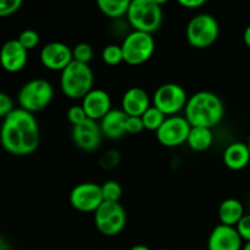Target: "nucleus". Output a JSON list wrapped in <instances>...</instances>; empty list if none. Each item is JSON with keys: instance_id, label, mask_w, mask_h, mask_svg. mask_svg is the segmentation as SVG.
Listing matches in <instances>:
<instances>
[{"instance_id": "f8f14e48", "label": "nucleus", "mask_w": 250, "mask_h": 250, "mask_svg": "<svg viewBox=\"0 0 250 250\" xmlns=\"http://www.w3.org/2000/svg\"><path fill=\"white\" fill-rule=\"evenodd\" d=\"M73 61L72 49L62 42H50L41 50V62L50 71H62Z\"/></svg>"}, {"instance_id": "a211bd4d", "label": "nucleus", "mask_w": 250, "mask_h": 250, "mask_svg": "<svg viewBox=\"0 0 250 250\" xmlns=\"http://www.w3.org/2000/svg\"><path fill=\"white\" fill-rule=\"evenodd\" d=\"M127 115L121 109H112L106 116L100 120V128L103 136L111 141L124 138L127 134L126 121Z\"/></svg>"}, {"instance_id": "72a5a7b5", "label": "nucleus", "mask_w": 250, "mask_h": 250, "mask_svg": "<svg viewBox=\"0 0 250 250\" xmlns=\"http://www.w3.org/2000/svg\"><path fill=\"white\" fill-rule=\"evenodd\" d=\"M178 2L186 9H198L205 4V0H180Z\"/></svg>"}, {"instance_id": "20e7f679", "label": "nucleus", "mask_w": 250, "mask_h": 250, "mask_svg": "<svg viewBox=\"0 0 250 250\" xmlns=\"http://www.w3.org/2000/svg\"><path fill=\"white\" fill-rule=\"evenodd\" d=\"M163 2L158 0H132L127 20L134 31L153 34L163 23Z\"/></svg>"}, {"instance_id": "9d476101", "label": "nucleus", "mask_w": 250, "mask_h": 250, "mask_svg": "<svg viewBox=\"0 0 250 250\" xmlns=\"http://www.w3.org/2000/svg\"><path fill=\"white\" fill-rule=\"evenodd\" d=\"M190 128L192 126L185 116L175 115V116L166 117L155 134L159 143L163 144L164 146L173 148V146H180L187 143Z\"/></svg>"}, {"instance_id": "dca6fc26", "label": "nucleus", "mask_w": 250, "mask_h": 250, "mask_svg": "<svg viewBox=\"0 0 250 250\" xmlns=\"http://www.w3.org/2000/svg\"><path fill=\"white\" fill-rule=\"evenodd\" d=\"M87 117L94 121H100L111 111V98L109 93L100 88H93L81 103Z\"/></svg>"}, {"instance_id": "bb28decb", "label": "nucleus", "mask_w": 250, "mask_h": 250, "mask_svg": "<svg viewBox=\"0 0 250 250\" xmlns=\"http://www.w3.org/2000/svg\"><path fill=\"white\" fill-rule=\"evenodd\" d=\"M17 41L21 43V45L26 50H32V49H34L39 44L41 37H39L38 32L34 31V29H24V31L20 33Z\"/></svg>"}, {"instance_id": "9b49d317", "label": "nucleus", "mask_w": 250, "mask_h": 250, "mask_svg": "<svg viewBox=\"0 0 250 250\" xmlns=\"http://www.w3.org/2000/svg\"><path fill=\"white\" fill-rule=\"evenodd\" d=\"M104 203L102 186L94 182H83L75 186L70 193V204L82 212H95Z\"/></svg>"}, {"instance_id": "4c0bfd02", "label": "nucleus", "mask_w": 250, "mask_h": 250, "mask_svg": "<svg viewBox=\"0 0 250 250\" xmlns=\"http://www.w3.org/2000/svg\"><path fill=\"white\" fill-rule=\"evenodd\" d=\"M242 250H250V242H247V243H244Z\"/></svg>"}, {"instance_id": "5701e85b", "label": "nucleus", "mask_w": 250, "mask_h": 250, "mask_svg": "<svg viewBox=\"0 0 250 250\" xmlns=\"http://www.w3.org/2000/svg\"><path fill=\"white\" fill-rule=\"evenodd\" d=\"M141 117L143 120L144 128L151 132H156L160 128L161 125L164 124V121H165L167 116L165 114H163L158 107L151 105Z\"/></svg>"}, {"instance_id": "6ab92c4d", "label": "nucleus", "mask_w": 250, "mask_h": 250, "mask_svg": "<svg viewBox=\"0 0 250 250\" xmlns=\"http://www.w3.org/2000/svg\"><path fill=\"white\" fill-rule=\"evenodd\" d=\"M224 164L233 171H241L246 168L250 163V150L248 143L233 142L229 144L224 150Z\"/></svg>"}, {"instance_id": "a878e982", "label": "nucleus", "mask_w": 250, "mask_h": 250, "mask_svg": "<svg viewBox=\"0 0 250 250\" xmlns=\"http://www.w3.org/2000/svg\"><path fill=\"white\" fill-rule=\"evenodd\" d=\"M72 55L73 60L77 61V62L89 65L90 61L93 60V56H94V50H93V46L90 44L82 42V43H78L73 46Z\"/></svg>"}, {"instance_id": "c85d7f7f", "label": "nucleus", "mask_w": 250, "mask_h": 250, "mask_svg": "<svg viewBox=\"0 0 250 250\" xmlns=\"http://www.w3.org/2000/svg\"><path fill=\"white\" fill-rule=\"evenodd\" d=\"M21 6V0H0V17H6L15 14Z\"/></svg>"}, {"instance_id": "c9c22d12", "label": "nucleus", "mask_w": 250, "mask_h": 250, "mask_svg": "<svg viewBox=\"0 0 250 250\" xmlns=\"http://www.w3.org/2000/svg\"><path fill=\"white\" fill-rule=\"evenodd\" d=\"M0 250H10V246L2 237H0Z\"/></svg>"}, {"instance_id": "2eb2a0df", "label": "nucleus", "mask_w": 250, "mask_h": 250, "mask_svg": "<svg viewBox=\"0 0 250 250\" xmlns=\"http://www.w3.org/2000/svg\"><path fill=\"white\" fill-rule=\"evenodd\" d=\"M243 239L237 232L236 227L217 225L208 239V250H242Z\"/></svg>"}, {"instance_id": "ea45409f", "label": "nucleus", "mask_w": 250, "mask_h": 250, "mask_svg": "<svg viewBox=\"0 0 250 250\" xmlns=\"http://www.w3.org/2000/svg\"><path fill=\"white\" fill-rule=\"evenodd\" d=\"M159 250H168V249H159Z\"/></svg>"}, {"instance_id": "423d86ee", "label": "nucleus", "mask_w": 250, "mask_h": 250, "mask_svg": "<svg viewBox=\"0 0 250 250\" xmlns=\"http://www.w3.org/2000/svg\"><path fill=\"white\" fill-rule=\"evenodd\" d=\"M219 22L212 15L198 14L187 24V41L194 48L204 49L212 45L219 38Z\"/></svg>"}, {"instance_id": "f03ea898", "label": "nucleus", "mask_w": 250, "mask_h": 250, "mask_svg": "<svg viewBox=\"0 0 250 250\" xmlns=\"http://www.w3.org/2000/svg\"><path fill=\"white\" fill-rule=\"evenodd\" d=\"M225 106L221 98L209 90H200L188 98L185 117L192 127L211 128L224 119Z\"/></svg>"}, {"instance_id": "473e14b6", "label": "nucleus", "mask_w": 250, "mask_h": 250, "mask_svg": "<svg viewBox=\"0 0 250 250\" xmlns=\"http://www.w3.org/2000/svg\"><path fill=\"white\" fill-rule=\"evenodd\" d=\"M120 161V154L117 151H107L106 154H104L102 158V165L105 168H111L119 164Z\"/></svg>"}, {"instance_id": "7ed1b4c3", "label": "nucleus", "mask_w": 250, "mask_h": 250, "mask_svg": "<svg viewBox=\"0 0 250 250\" xmlns=\"http://www.w3.org/2000/svg\"><path fill=\"white\" fill-rule=\"evenodd\" d=\"M94 84V73L89 65L73 60L61 71L60 88L63 94L73 100H82Z\"/></svg>"}, {"instance_id": "f3484780", "label": "nucleus", "mask_w": 250, "mask_h": 250, "mask_svg": "<svg viewBox=\"0 0 250 250\" xmlns=\"http://www.w3.org/2000/svg\"><path fill=\"white\" fill-rule=\"evenodd\" d=\"M150 106L149 94L141 87H132L127 89L121 100V110L127 116L141 117Z\"/></svg>"}, {"instance_id": "7c9ffc66", "label": "nucleus", "mask_w": 250, "mask_h": 250, "mask_svg": "<svg viewBox=\"0 0 250 250\" xmlns=\"http://www.w3.org/2000/svg\"><path fill=\"white\" fill-rule=\"evenodd\" d=\"M144 128V124L142 117L139 116H128L126 121V131L129 134L141 133Z\"/></svg>"}, {"instance_id": "393cba45", "label": "nucleus", "mask_w": 250, "mask_h": 250, "mask_svg": "<svg viewBox=\"0 0 250 250\" xmlns=\"http://www.w3.org/2000/svg\"><path fill=\"white\" fill-rule=\"evenodd\" d=\"M102 193L104 202L120 203L122 197V187L116 181H106L102 185Z\"/></svg>"}, {"instance_id": "4be33fe9", "label": "nucleus", "mask_w": 250, "mask_h": 250, "mask_svg": "<svg viewBox=\"0 0 250 250\" xmlns=\"http://www.w3.org/2000/svg\"><path fill=\"white\" fill-rule=\"evenodd\" d=\"M129 0H98L97 5L100 11L110 19H121L127 16Z\"/></svg>"}, {"instance_id": "aec40b11", "label": "nucleus", "mask_w": 250, "mask_h": 250, "mask_svg": "<svg viewBox=\"0 0 250 250\" xmlns=\"http://www.w3.org/2000/svg\"><path fill=\"white\" fill-rule=\"evenodd\" d=\"M246 215L244 207L236 198L225 199L219 207V219L222 225L236 227L237 224Z\"/></svg>"}, {"instance_id": "412c9836", "label": "nucleus", "mask_w": 250, "mask_h": 250, "mask_svg": "<svg viewBox=\"0 0 250 250\" xmlns=\"http://www.w3.org/2000/svg\"><path fill=\"white\" fill-rule=\"evenodd\" d=\"M214 143V134L211 128L205 127H192L188 134L187 144L192 150L204 151L208 150Z\"/></svg>"}, {"instance_id": "0eeeda50", "label": "nucleus", "mask_w": 250, "mask_h": 250, "mask_svg": "<svg viewBox=\"0 0 250 250\" xmlns=\"http://www.w3.org/2000/svg\"><path fill=\"white\" fill-rule=\"evenodd\" d=\"M121 48L125 62L133 66L142 65L153 56L155 51V41L153 34L133 29L125 37Z\"/></svg>"}, {"instance_id": "f257e3e1", "label": "nucleus", "mask_w": 250, "mask_h": 250, "mask_svg": "<svg viewBox=\"0 0 250 250\" xmlns=\"http://www.w3.org/2000/svg\"><path fill=\"white\" fill-rule=\"evenodd\" d=\"M39 142V125L33 114L16 107L2 120L0 144L7 153L16 156L29 155L38 149Z\"/></svg>"}, {"instance_id": "6e6552de", "label": "nucleus", "mask_w": 250, "mask_h": 250, "mask_svg": "<svg viewBox=\"0 0 250 250\" xmlns=\"http://www.w3.org/2000/svg\"><path fill=\"white\" fill-rule=\"evenodd\" d=\"M94 222L98 231L104 236H117L126 227V210L121 203L104 202L94 212Z\"/></svg>"}, {"instance_id": "f704fd0d", "label": "nucleus", "mask_w": 250, "mask_h": 250, "mask_svg": "<svg viewBox=\"0 0 250 250\" xmlns=\"http://www.w3.org/2000/svg\"><path fill=\"white\" fill-rule=\"evenodd\" d=\"M243 41L246 43L247 46L250 48V24L244 29V33H243Z\"/></svg>"}, {"instance_id": "b1692460", "label": "nucleus", "mask_w": 250, "mask_h": 250, "mask_svg": "<svg viewBox=\"0 0 250 250\" xmlns=\"http://www.w3.org/2000/svg\"><path fill=\"white\" fill-rule=\"evenodd\" d=\"M102 59L106 65L116 66L124 61V53L121 45L117 44H109L104 46L102 51Z\"/></svg>"}, {"instance_id": "4468645a", "label": "nucleus", "mask_w": 250, "mask_h": 250, "mask_svg": "<svg viewBox=\"0 0 250 250\" xmlns=\"http://www.w3.org/2000/svg\"><path fill=\"white\" fill-rule=\"evenodd\" d=\"M28 61V50L17 39H9L0 49V65L5 71L16 73L23 70Z\"/></svg>"}, {"instance_id": "1a4fd4ad", "label": "nucleus", "mask_w": 250, "mask_h": 250, "mask_svg": "<svg viewBox=\"0 0 250 250\" xmlns=\"http://www.w3.org/2000/svg\"><path fill=\"white\" fill-rule=\"evenodd\" d=\"M187 102V92L177 83H164L153 95V105L166 116H175L185 110Z\"/></svg>"}, {"instance_id": "39448f33", "label": "nucleus", "mask_w": 250, "mask_h": 250, "mask_svg": "<svg viewBox=\"0 0 250 250\" xmlns=\"http://www.w3.org/2000/svg\"><path fill=\"white\" fill-rule=\"evenodd\" d=\"M54 98V88L44 78H33L24 83L19 90L17 100L20 107L34 114L49 106Z\"/></svg>"}, {"instance_id": "c756f323", "label": "nucleus", "mask_w": 250, "mask_h": 250, "mask_svg": "<svg viewBox=\"0 0 250 250\" xmlns=\"http://www.w3.org/2000/svg\"><path fill=\"white\" fill-rule=\"evenodd\" d=\"M15 109L16 107H15L12 98L9 94H6V93L0 92V119L4 120Z\"/></svg>"}, {"instance_id": "cd10ccee", "label": "nucleus", "mask_w": 250, "mask_h": 250, "mask_svg": "<svg viewBox=\"0 0 250 250\" xmlns=\"http://www.w3.org/2000/svg\"><path fill=\"white\" fill-rule=\"evenodd\" d=\"M66 116H67V120L70 121V124L72 125V127L83 124V122L88 119L87 114H85L84 109H83L82 105L81 104L80 105L78 104L72 105V106L67 110V114H66Z\"/></svg>"}, {"instance_id": "ddd939ff", "label": "nucleus", "mask_w": 250, "mask_h": 250, "mask_svg": "<svg viewBox=\"0 0 250 250\" xmlns=\"http://www.w3.org/2000/svg\"><path fill=\"white\" fill-rule=\"evenodd\" d=\"M72 141L81 150L94 151L102 144L103 133L100 125L94 120L87 119L83 124L72 127Z\"/></svg>"}, {"instance_id": "2f4dec72", "label": "nucleus", "mask_w": 250, "mask_h": 250, "mask_svg": "<svg viewBox=\"0 0 250 250\" xmlns=\"http://www.w3.org/2000/svg\"><path fill=\"white\" fill-rule=\"evenodd\" d=\"M237 232L244 242H250V214H246L236 226Z\"/></svg>"}, {"instance_id": "a19ab883", "label": "nucleus", "mask_w": 250, "mask_h": 250, "mask_svg": "<svg viewBox=\"0 0 250 250\" xmlns=\"http://www.w3.org/2000/svg\"><path fill=\"white\" fill-rule=\"evenodd\" d=\"M249 210H250V202H249Z\"/></svg>"}, {"instance_id": "e433bc0d", "label": "nucleus", "mask_w": 250, "mask_h": 250, "mask_svg": "<svg viewBox=\"0 0 250 250\" xmlns=\"http://www.w3.org/2000/svg\"><path fill=\"white\" fill-rule=\"evenodd\" d=\"M129 250H151L149 247L144 246V244H137V246H133Z\"/></svg>"}, {"instance_id": "58836bf2", "label": "nucleus", "mask_w": 250, "mask_h": 250, "mask_svg": "<svg viewBox=\"0 0 250 250\" xmlns=\"http://www.w3.org/2000/svg\"><path fill=\"white\" fill-rule=\"evenodd\" d=\"M248 146H249V150H250V139H249V142H248Z\"/></svg>"}]
</instances>
